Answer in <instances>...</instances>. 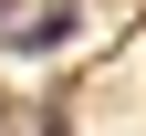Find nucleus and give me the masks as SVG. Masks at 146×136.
Instances as JSON below:
<instances>
[{
	"mask_svg": "<svg viewBox=\"0 0 146 136\" xmlns=\"http://www.w3.org/2000/svg\"><path fill=\"white\" fill-rule=\"evenodd\" d=\"M52 42H73V11H42V21L11 31V52H52Z\"/></svg>",
	"mask_w": 146,
	"mask_h": 136,
	"instance_id": "nucleus-1",
	"label": "nucleus"
},
{
	"mask_svg": "<svg viewBox=\"0 0 146 136\" xmlns=\"http://www.w3.org/2000/svg\"><path fill=\"white\" fill-rule=\"evenodd\" d=\"M42 136H73V126H42Z\"/></svg>",
	"mask_w": 146,
	"mask_h": 136,
	"instance_id": "nucleus-2",
	"label": "nucleus"
}]
</instances>
